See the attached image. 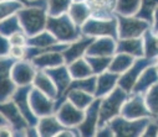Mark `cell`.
Wrapping results in <instances>:
<instances>
[{"label":"cell","mask_w":158,"mask_h":137,"mask_svg":"<svg viewBox=\"0 0 158 137\" xmlns=\"http://www.w3.org/2000/svg\"><path fill=\"white\" fill-rule=\"evenodd\" d=\"M15 59L11 57L0 58V103L11 99L18 85L11 78V68Z\"/></svg>","instance_id":"obj_8"},{"label":"cell","mask_w":158,"mask_h":137,"mask_svg":"<svg viewBox=\"0 0 158 137\" xmlns=\"http://www.w3.org/2000/svg\"><path fill=\"white\" fill-rule=\"evenodd\" d=\"M36 72L37 69L34 67V64L30 61L26 59L15 61L11 68V78L18 86L32 85V80L35 78Z\"/></svg>","instance_id":"obj_14"},{"label":"cell","mask_w":158,"mask_h":137,"mask_svg":"<svg viewBox=\"0 0 158 137\" xmlns=\"http://www.w3.org/2000/svg\"><path fill=\"white\" fill-rule=\"evenodd\" d=\"M0 2H2V0H0Z\"/></svg>","instance_id":"obj_50"},{"label":"cell","mask_w":158,"mask_h":137,"mask_svg":"<svg viewBox=\"0 0 158 137\" xmlns=\"http://www.w3.org/2000/svg\"><path fill=\"white\" fill-rule=\"evenodd\" d=\"M117 40L112 37H96L89 46L86 56H113L116 53Z\"/></svg>","instance_id":"obj_18"},{"label":"cell","mask_w":158,"mask_h":137,"mask_svg":"<svg viewBox=\"0 0 158 137\" xmlns=\"http://www.w3.org/2000/svg\"><path fill=\"white\" fill-rule=\"evenodd\" d=\"M72 2H86V0H72Z\"/></svg>","instance_id":"obj_49"},{"label":"cell","mask_w":158,"mask_h":137,"mask_svg":"<svg viewBox=\"0 0 158 137\" xmlns=\"http://www.w3.org/2000/svg\"><path fill=\"white\" fill-rule=\"evenodd\" d=\"M152 119L144 117V119H136V120H128L121 115L112 119L108 125L114 132V136H127V137H136L142 136L146 126Z\"/></svg>","instance_id":"obj_5"},{"label":"cell","mask_w":158,"mask_h":137,"mask_svg":"<svg viewBox=\"0 0 158 137\" xmlns=\"http://www.w3.org/2000/svg\"><path fill=\"white\" fill-rule=\"evenodd\" d=\"M157 59H151V58H147V57H139V58H136L132 63V66L123 72L122 74H120V78H118V83L117 85L122 88L125 91H127L128 94L132 93V89L137 82V79L139 78L141 73L148 67V66H152L156 63Z\"/></svg>","instance_id":"obj_7"},{"label":"cell","mask_w":158,"mask_h":137,"mask_svg":"<svg viewBox=\"0 0 158 137\" xmlns=\"http://www.w3.org/2000/svg\"><path fill=\"white\" fill-rule=\"evenodd\" d=\"M158 82V72L156 68V63L152 66H148L139 75V78L137 79L132 93L131 94H142L144 95L146 91L154 84Z\"/></svg>","instance_id":"obj_22"},{"label":"cell","mask_w":158,"mask_h":137,"mask_svg":"<svg viewBox=\"0 0 158 137\" xmlns=\"http://www.w3.org/2000/svg\"><path fill=\"white\" fill-rule=\"evenodd\" d=\"M6 124H9L8 122V120L4 117V115L0 112V126H3V125H6Z\"/></svg>","instance_id":"obj_46"},{"label":"cell","mask_w":158,"mask_h":137,"mask_svg":"<svg viewBox=\"0 0 158 137\" xmlns=\"http://www.w3.org/2000/svg\"><path fill=\"white\" fill-rule=\"evenodd\" d=\"M56 43H59V41L54 37V35L48 30H44L34 36H30L27 38L26 46L27 47H36V48H48Z\"/></svg>","instance_id":"obj_29"},{"label":"cell","mask_w":158,"mask_h":137,"mask_svg":"<svg viewBox=\"0 0 158 137\" xmlns=\"http://www.w3.org/2000/svg\"><path fill=\"white\" fill-rule=\"evenodd\" d=\"M100 101L101 98H96L86 109L85 116L81 124L78 125L81 136H95L98 127V114H100Z\"/></svg>","instance_id":"obj_13"},{"label":"cell","mask_w":158,"mask_h":137,"mask_svg":"<svg viewBox=\"0 0 158 137\" xmlns=\"http://www.w3.org/2000/svg\"><path fill=\"white\" fill-rule=\"evenodd\" d=\"M30 62L34 64L36 69H41V70L65 64V59L61 51H49L40 53L35 56Z\"/></svg>","instance_id":"obj_19"},{"label":"cell","mask_w":158,"mask_h":137,"mask_svg":"<svg viewBox=\"0 0 158 137\" xmlns=\"http://www.w3.org/2000/svg\"><path fill=\"white\" fill-rule=\"evenodd\" d=\"M121 116L128 119V120H136V119H153L152 114L149 112L144 97L142 94H130L125 104L121 109Z\"/></svg>","instance_id":"obj_9"},{"label":"cell","mask_w":158,"mask_h":137,"mask_svg":"<svg viewBox=\"0 0 158 137\" xmlns=\"http://www.w3.org/2000/svg\"><path fill=\"white\" fill-rule=\"evenodd\" d=\"M128 93L125 91L122 88L116 86L112 91L103 98H101L100 101V114H98V126H102L105 124H108L112 119L121 114L122 105L128 98Z\"/></svg>","instance_id":"obj_3"},{"label":"cell","mask_w":158,"mask_h":137,"mask_svg":"<svg viewBox=\"0 0 158 137\" xmlns=\"http://www.w3.org/2000/svg\"><path fill=\"white\" fill-rule=\"evenodd\" d=\"M156 68H157V72H158V58H157V61H156Z\"/></svg>","instance_id":"obj_47"},{"label":"cell","mask_w":158,"mask_h":137,"mask_svg":"<svg viewBox=\"0 0 158 137\" xmlns=\"http://www.w3.org/2000/svg\"><path fill=\"white\" fill-rule=\"evenodd\" d=\"M144 103L152 114L153 119L158 116V82L154 83L146 93H144Z\"/></svg>","instance_id":"obj_35"},{"label":"cell","mask_w":158,"mask_h":137,"mask_svg":"<svg viewBox=\"0 0 158 137\" xmlns=\"http://www.w3.org/2000/svg\"><path fill=\"white\" fill-rule=\"evenodd\" d=\"M46 30L54 35V37L61 43H70L82 36L81 27L77 26L69 14H62L59 16L48 17Z\"/></svg>","instance_id":"obj_1"},{"label":"cell","mask_w":158,"mask_h":137,"mask_svg":"<svg viewBox=\"0 0 158 137\" xmlns=\"http://www.w3.org/2000/svg\"><path fill=\"white\" fill-rule=\"evenodd\" d=\"M81 31L84 36L89 37H112L118 40V22L116 15L108 19H101L91 16L82 26Z\"/></svg>","instance_id":"obj_4"},{"label":"cell","mask_w":158,"mask_h":137,"mask_svg":"<svg viewBox=\"0 0 158 137\" xmlns=\"http://www.w3.org/2000/svg\"><path fill=\"white\" fill-rule=\"evenodd\" d=\"M9 57L14 58L15 61H21L25 59L26 57V46H11Z\"/></svg>","instance_id":"obj_39"},{"label":"cell","mask_w":158,"mask_h":137,"mask_svg":"<svg viewBox=\"0 0 158 137\" xmlns=\"http://www.w3.org/2000/svg\"><path fill=\"white\" fill-rule=\"evenodd\" d=\"M20 31H23V27L20 25V21L16 14L6 17L3 21H0V35L9 38L11 35L20 32Z\"/></svg>","instance_id":"obj_33"},{"label":"cell","mask_w":158,"mask_h":137,"mask_svg":"<svg viewBox=\"0 0 158 137\" xmlns=\"http://www.w3.org/2000/svg\"><path fill=\"white\" fill-rule=\"evenodd\" d=\"M24 5L18 0H2L0 2V21L16 14Z\"/></svg>","instance_id":"obj_37"},{"label":"cell","mask_w":158,"mask_h":137,"mask_svg":"<svg viewBox=\"0 0 158 137\" xmlns=\"http://www.w3.org/2000/svg\"><path fill=\"white\" fill-rule=\"evenodd\" d=\"M95 136L110 137V136H114V132H113V130L111 128V126H110L108 124H105V125L97 127V131H96V135H95Z\"/></svg>","instance_id":"obj_43"},{"label":"cell","mask_w":158,"mask_h":137,"mask_svg":"<svg viewBox=\"0 0 158 137\" xmlns=\"http://www.w3.org/2000/svg\"><path fill=\"white\" fill-rule=\"evenodd\" d=\"M85 58L89 62V64L92 69V73L95 75H98L102 72L108 69L112 56H107V57H103V56H85Z\"/></svg>","instance_id":"obj_34"},{"label":"cell","mask_w":158,"mask_h":137,"mask_svg":"<svg viewBox=\"0 0 158 137\" xmlns=\"http://www.w3.org/2000/svg\"><path fill=\"white\" fill-rule=\"evenodd\" d=\"M32 86L39 89L40 91H43L44 94H46L51 99H54V100L57 99V89H56L54 82L46 74L45 70L37 69V72L35 74V78L32 80Z\"/></svg>","instance_id":"obj_25"},{"label":"cell","mask_w":158,"mask_h":137,"mask_svg":"<svg viewBox=\"0 0 158 137\" xmlns=\"http://www.w3.org/2000/svg\"><path fill=\"white\" fill-rule=\"evenodd\" d=\"M158 6V0H141V6L139 10L135 16L138 19H142L152 25V19H153V13L156 8Z\"/></svg>","instance_id":"obj_36"},{"label":"cell","mask_w":158,"mask_h":137,"mask_svg":"<svg viewBox=\"0 0 158 137\" xmlns=\"http://www.w3.org/2000/svg\"><path fill=\"white\" fill-rule=\"evenodd\" d=\"M45 72L51 78V80L54 82V84L57 89V99L62 98L66 89L69 88V85L72 80L67 66L62 64V66H59V67L49 68V69H45Z\"/></svg>","instance_id":"obj_17"},{"label":"cell","mask_w":158,"mask_h":137,"mask_svg":"<svg viewBox=\"0 0 158 137\" xmlns=\"http://www.w3.org/2000/svg\"><path fill=\"white\" fill-rule=\"evenodd\" d=\"M156 35V40H157V43H158V32L157 33H154Z\"/></svg>","instance_id":"obj_48"},{"label":"cell","mask_w":158,"mask_h":137,"mask_svg":"<svg viewBox=\"0 0 158 137\" xmlns=\"http://www.w3.org/2000/svg\"><path fill=\"white\" fill-rule=\"evenodd\" d=\"M118 22V40L122 38H136V37H142L143 33L151 29V24L138 19L137 16H122L117 15Z\"/></svg>","instance_id":"obj_6"},{"label":"cell","mask_w":158,"mask_h":137,"mask_svg":"<svg viewBox=\"0 0 158 137\" xmlns=\"http://www.w3.org/2000/svg\"><path fill=\"white\" fill-rule=\"evenodd\" d=\"M37 131H39V136H57L59 132L65 127L59 119L56 117L55 114L48 115V116H43L39 117V121L36 124Z\"/></svg>","instance_id":"obj_23"},{"label":"cell","mask_w":158,"mask_h":137,"mask_svg":"<svg viewBox=\"0 0 158 137\" xmlns=\"http://www.w3.org/2000/svg\"><path fill=\"white\" fill-rule=\"evenodd\" d=\"M27 38H29V36L24 31H20V32H16V33L11 35L9 37V41H10L11 46H26L27 44Z\"/></svg>","instance_id":"obj_40"},{"label":"cell","mask_w":158,"mask_h":137,"mask_svg":"<svg viewBox=\"0 0 158 137\" xmlns=\"http://www.w3.org/2000/svg\"><path fill=\"white\" fill-rule=\"evenodd\" d=\"M0 112L4 115V117L14 127V130H26L29 127L27 121L24 119L20 110L11 99L0 103Z\"/></svg>","instance_id":"obj_16"},{"label":"cell","mask_w":158,"mask_h":137,"mask_svg":"<svg viewBox=\"0 0 158 137\" xmlns=\"http://www.w3.org/2000/svg\"><path fill=\"white\" fill-rule=\"evenodd\" d=\"M96 80H97V75H91V77L81 78V79H72L69 88L66 89V91L72 90V89H78V90H85V91H87V93H91V94L95 95Z\"/></svg>","instance_id":"obj_32"},{"label":"cell","mask_w":158,"mask_h":137,"mask_svg":"<svg viewBox=\"0 0 158 137\" xmlns=\"http://www.w3.org/2000/svg\"><path fill=\"white\" fill-rule=\"evenodd\" d=\"M67 14L71 20L80 27L91 17V10L86 2H72L70 9L67 10Z\"/></svg>","instance_id":"obj_26"},{"label":"cell","mask_w":158,"mask_h":137,"mask_svg":"<svg viewBox=\"0 0 158 137\" xmlns=\"http://www.w3.org/2000/svg\"><path fill=\"white\" fill-rule=\"evenodd\" d=\"M66 66L69 68V72H70V75L72 79H81V78H87V77L95 75L85 57L78 58Z\"/></svg>","instance_id":"obj_27"},{"label":"cell","mask_w":158,"mask_h":137,"mask_svg":"<svg viewBox=\"0 0 158 137\" xmlns=\"http://www.w3.org/2000/svg\"><path fill=\"white\" fill-rule=\"evenodd\" d=\"M142 136H158V122L154 119H152L148 122V125L146 126Z\"/></svg>","instance_id":"obj_42"},{"label":"cell","mask_w":158,"mask_h":137,"mask_svg":"<svg viewBox=\"0 0 158 137\" xmlns=\"http://www.w3.org/2000/svg\"><path fill=\"white\" fill-rule=\"evenodd\" d=\"M71 4L72 0H48V14L50 16L66 14Z\"/></svg>","instance_id":"obj_38"},{"label":"cell","mask_w":158,"mask_h":137,"mask_svg":"<svg viewBox=\"0 0 158 137\" xmlns=\"http://www.w3.org/2000/svg\"><path fill=\"white\" fill-rule=\"evenodd\" d=\"M118 78H120V74L110 72V70H105L101 74H98L96 80L95 98H103L110 91H112L117 86Z\"/></svg>","instance_id":"obj_20"},{"label":"cell","mask_w":158,"mask_h":137,"mask_svg":"<svg viewBox=\"0 0 158 137\" xmlns=\"http://www.w3.org/2000/svg\"><path fill=\"white\" fill-rule=\"evenodd\" d=\"M127 53L135 58L144 57V48H143V38H122L117 40L116 44V53Z\"/></svg>","instance_id":"obj_21"},{"label":"cell","mask_w":158,"mask_h":137,"mask_svg":"<svg viewBox=\"0 0 158 137\" xmlns=\"http://www.w3.org/2000/svg\"><path fill=\"white\" fill-rule=\"evenodd\" d=\"M143 48H144V57L151 59L158 58V43L156 40V35L152 32L151 29H148L143 36Z\"/></svg>","instance_id":"obj_31"},{"label":"cell","mask_w":158,"mask_h":137,"mask_svg":"<svg viewBox=\"0 0 158 137\" xmlns=\"http://www.w3.org/2000/svg\"><path fill=\"white\" fill-rule=\"evenodd\" d=\"M29 101H30L32 112L37 117H43V116L55 114V100L34 86H31V89H30Z\"/></svg>","instance_id":"obj_11"},{"label":"cell","mask_w":158,"mask_h":137,"mask_svg":"<svg viewBox=\"0 0 158 137\" xmlns=\"http://www.w3.org/2000/svg\"><path fill=\"white\" fill-rule=\"evenodd\" d=\"M23 31L30 37L46 30L48 24V9L37 6H24L16 13Z\"/></svg>","instance_id":"obj_2"},{"label":"cell","mask_w":158,"mask_h":137,"mask_svg":"<svg viewBox=\"0 0 158 137\" xmlns=\"http://www.w3.org/2000/svg\"><path fill=\"white\" fill-rule=\"evenodd\" d=\"M10 41L8 37L0 35V58L3 57H9V52H10Z\"/></svg>","instance_id":"obj_41"},{"label":"cell","mask_w":158,"mask_h":137,"mask_svg":"<svg viewBox=\"0 0 158 137\" xmlns=\"http://www.w3.org/2000/svg\"><path fill=\"white\" fill-rule=\"evenodd\" d=\"M141 6V0H116L114 14L122 16H135Z\"/></svg>","instance_id":"obj_30"},{"label":"cell","mask_w":158,"mask_h":137,"mask_svg":"<svg viewBox=\"0 0 158 137\" xmlns=\"http://www.w3.org/2000/svg\"><path fill=\"white\" fill-rule=\"evenodd\" d=\"M3 136H5V137L14 136V127L10 124L0 126V137H3Z\"/></svg>","instance_id":"obj_44"},{"label":"cell","mask_w":158,"mask_h":137,"mask_svg":"<svg viewBox=\"0 0 158 137\" xmlns=\"http://www.w3.org/2000/svg\"><path fill=\"white\" fill-rule=\"evenodd\" d=\"M94 41V37H89V36H81L80 38H77L72 42H70L67 44V47L62 51V56L65 59V64H69L78 58L85 57L86 56V51L89 48V46L91 44V42Z\"/></svg>","instance_id":"obj_15"},{"label":"cell","mask_w":158,"mask_h":137,"mask_svg":"<svg viewBox=\"0 0 158 137\" xmlns=\"http://www.w3.org/2000/svg\"><path fill=\"white\" fill-rule=\"evenodd\" d=\"M135 59H136L135 57H132L127 53H121V52L114 53L112 56V59H111V63H110L107 70L117 73V74H122L132 66Z\"/></svg>","instance_id":"obj_28"},{"label":"cell","mask_w":158,"mask_h":137,"mask_svg":"<svg viewBox=\"0 0 158 137\" xmlns=\"http://www.w3.org/2000/svg\"><path fill=\"white\" fill-rule=\"evenodd\" d=\"M91 10V16L108 19L114 16L116 0H86Z\"/></svg>","instance_id":"obj_24"},{"label":"cell","mask_w":158,"mask_h":137,"mask_svg":"<svg viewBox=\"0 0 158 137\" xmlns=\"http://www.w3.org/2000/svg\"><path fill=\"white\" fill-rule=\"evenodd\" d=\"M151 30L153 33L158 32V6L156 8L154 13H153V19H152V25H151Z\"/></svg>","instance_id":"obj_45"},{"label":"cell","mask_w":158,"mask_h":137,"mask_svg":"<svg viewBox=\"0 0 158 137\" xmlns=\"http://www.w3.org/2000/svg\"><path fill=\"white\" fill-rule=\"evenodd\" d=\"M55 115L65 127H77L85 116V110L76 108L67 99L61 101L55 110Z\"/></svg>","instance_id":"obj_10"},{"label":"cell","mask_w":158,"mask_h":137,"mask_svg":"<svg viewBox=\"0 0 158 137\" xmlns=\"http://www.w3.org/2000/svg\"><path fill=\"white\" fill-rule=\"evenodd\" d=\"M32 85H25V86H18L16 90L14 91V94L11 97V100L15 103L18 109L20 110L21 115L24 119L27 121L29 126H36L39 117L32 112L30 101H29V93Z\"/></svg>","instance_id":"obj_12"}]
</instances>
